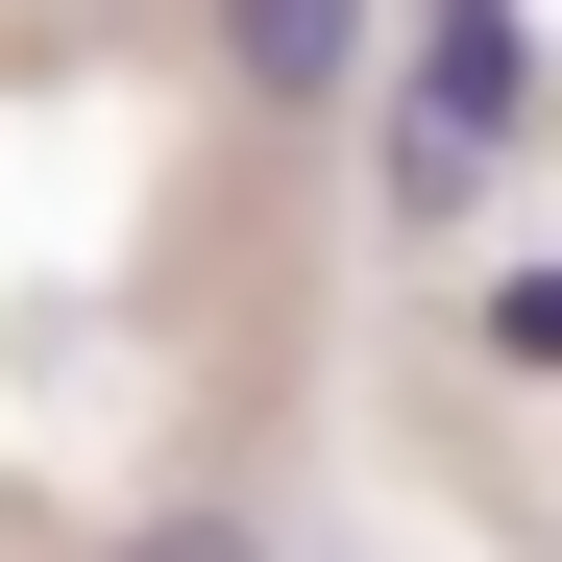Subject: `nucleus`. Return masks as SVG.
Returning a JSON list of instances; mask_svg holds the SVG:
<instances>
[{"label": "nucleus", "mask_w": 562, "mask_h": 562, "mask_svg": "<svg viewBox=\"0 0 562 562\" xmlns=\"http://www.w3.org/2000/svg\"><path fill=\"white\" fill-rule=\"evenodd\" d=\"M514 0H440V49H416V99H392V196H490V147H514Z\"/></svg>", "instance_id": "f257e3e1"}, {"label": "nucleus", "mask_w": 562, "mask_h": 562, "mask_svg": "<svg viewBox=\"0 0 562 562\" xmlns=\"http://www.w3.org/2000/svg\"><path fill=\"white\" fill-rule=\"evenodd\" d=\"M221 49H245L269 123H342L367 99V0H221Z\"/></svg>", "instance_id": "f03ea898"}]
</instances>
